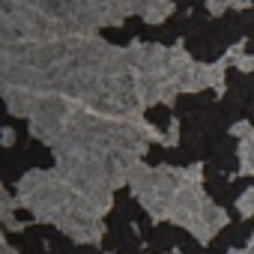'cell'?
<instances>
[{
    "instance_id": "cell-1",
    "label": "cell",
    "mask_w": 254,
    "mask_h": 254,
    "mask_svg": "<svg viewBox=\"0 0 254 254\" xmlns=\"http://www.w3.org/2000/svg\"><path fill=\"white\" fill-rule=\"evenodd\" d=\"M248 233H251V227H248V224H230V230H227V236H224V239H227L230 245H242V242L248 239Z\"/></svg>"
},
{
    "instance_id": "cell-2",
    "label": "cell",
    "mask_w": 254,
    "mask_h": 254,
    "mask_svg": "<svg viewBox=\"0 0 254 254\" xmlns=\"http://www.w3.org/2000/svg\"><path fill=\"white\" fill-rule=\"evenodd\" d=\"M135 254H156V251H135Z\"/></svg>"
}]
</instances>
